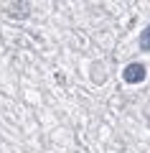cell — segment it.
<instances>
[{
    "mask_svg": "<svg viewBox=\"0 0 150 153\" xmlns=\"http://www.w3.org/2000/svg\"><path fill=\"white\" fill-rule=\"evenodd\" d=\"M122 79H125L127 84H137V82H143V79H145V66H143V64H130V66H125Z\"/></svg>",
    "mask_w": 150,
    "mask_h": 153,
    "instance_id": "1",
    "label": "cell"
},
{
    "mask_svg": "<svg viewBox=\"0 0 150 153\" xmlns=\"http://www.w3.org/2000/svg\"><path fill=\"white\" fill-rule=\"evenodd\" d=\"M140 49L143 51H150V26L143 31V36H140Z\"/></svg>",
    "mask_w": 150,
    "mask_h": 153,
    "instance_id": "2",
    "label": "cell"
}]
</instances>
